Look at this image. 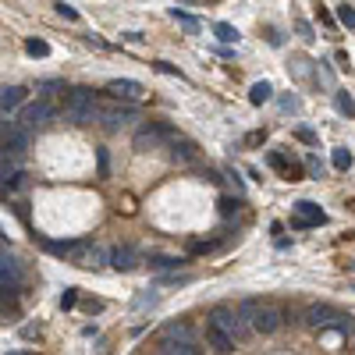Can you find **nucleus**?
Returning a JSON list of instances; mask_svg holds the SVG:
<instances>
[{
    "label": "nucleus",
    "instance_id": "nucleus-1",
    "mask_svg": "<svg viewBox=\"0 0 355 355\" xmlns=\"http://www.w3.org/2000/svg\"><path fill=\"white\" fill-rule=\"evenodd\" d=\"M239 313L249 320V327L259 331V334H274L281 327V309L270 306V302H259V299H245L239 306Z\"/></svg>",
    "mask_w": 355,
    "mask_h": 355
},
{
    "label": "nucleus",
    "instance_id": "nucleus-2",
    "mask_svg": "<svg viewBox=\"0 0 355 355\" xmlns=\"http://www.w3.org/2000/svg\"><path fill=\"white\" fill-rule=\"evenodd\" d=\"M64 117L71 125H89L96 117V100H93V93H89V89H68V96H64Z\"/></svg>",
    "mask_w": 355,
    "mask_h": 355
},
{
    "label": "nucleus",
    "instance_id": "nucleus-3",
    "mask_svg": "<svg viewBox=\"0 0 355 355\" xmlns=\"http://www.w3.org/2000/svg\"><path fill=\"white\" fill-rule=\"evenodd\" d=\"M210 323L214 327H220L227 338H234V341H242L245 334H249V323H245V316L234 309V306H214V313H210Z\"/></svg>",
    "mask_w": 355,
    "mask_h": 355
},
{
    "label": "nucleus",
    "instance_id": "nucleus-4",
    "mask_svg": "<svg viewBox=\"0 0 355 355\" xmlns=\"http://www.w3.org/2000/svg\"><path fill=\"white\" fill-rule=\"evenodd\" d=\"M174 139H178V135H174V128H167V125H146V128L135 132V150L150 153V150H160L164 142H174Z\"/></svg>",
    "mask_w": 355,
    "mask_h": 355
},
{
    "label": "nucleus",
    "instance_id": "nucleus-5",
    "mask_svg": "<svg viewBox=\"0 0 355 355\" xmlns=\"http://www.w3.org/2000/svg\"><path fill=\"white\" fill-rule=\"evenodd\" d=\"M96 117H100L107 128H121V125L135 121V107H128V103H103L96 110Z\"/></svg>",
    "mask_w": 355,
    "mask_h": 355
},
{
    "label": "nucleus",
    "instance_id": "nucleus-6",
    "mask_svg": "<svg viewBox=\"0 0 355 355\" xmlns=\"http://www.w3.org/2000/svg\"><path fill=\"white\" fill-rule=\"evenodd\" d=\"M75 263H78V266H89V270H100V266L110 263V249H100V245H93V242H78Z\"/></svg>",
    "mask_w": 355,
    "mask_h": 355
},
{
    "label": "nucleus",
    "instance_id": "nucleus-7",
    "mask_svg": "<svg viewBox=\"0 0 355 355\" xmlns=\"http://www.w3.org/2000/svg\"><path fill=\"white\" fill-rule=\"evenodd\" d=\"M323 220H327V214H323L316 202H309V199L295 202V217H291V227H320Z\"/></svg>",
    "mask_w": 355,
    "mask_h": 355
},
{
    "label": "nucleus",
    "instance_id": "nucleus-8",
    "mask_svg": "<svg viewBox=\"0 0 355 355\" xmlns=\"http://www.w3.org/2000/svg\"><path fill=\"white\" fill-rule=\"evenodd\" d=\"M338 316H341V309H334V306H327V302H313L309 309H306V323L309 327H334L338 323Z\"/></svg>",
    "mask_w": 355,
    "mask_h": 355
},
{
    "label": "nucleus",
    "instance_id": "nucleus-9",
    "mask_svg": "<svg viewBox=\"0 0 355 355\" xmlns=\"http://www.w3.org/2000/svg\"><path fill=\"white\" fill-rule=\"evenodd\" d=\"M139 263H142V256H139L135 245H117V249H110V266H114V270H135Z\"/></svg>",
    "mask_w": 355,
    "mask_h": 355
},
{
    "label": "nucleus",
    "instance_id": "nucleus-10",
    "mask_svg": "<svg viewBox=\"0 0 355 355\" xmlns=\"http://www.w3.org/2000/svg\"><path fill=\"white\" fill-rule=\"evenodd\" d=\"M53 110H50V103L46 100H36V103H28V107H21V114H18V121L25 125V128H36V125H43L46 117H50Z\"/></svg>",
    "mask_w": 355,
    "mask_h": 355
},
{
    "label": "nucleus",
    "instance_id": "nucleus-11",
    "mask_svg": "<svg viewBox=\"0 0 355 355\" xmlns=\"http://www.w3.org/2000/svg\"><path fill=\"white\" fill-rule=\"evenodd\" d=\"M0 284H4V295L21 284V266H18V259L8 256V252H4V259H0Z\"/></svg>",
    "mask_w": 355,
    "mask_h": 355
},
{
    "label": "nucleus",
    "instance_id": "nucleus-12",
    "mask_svg": "<svg viewBox=\"0 0 355 355\" xmlns=\"http://www.w3.org/2000/svg\"><path fill=\"white\" fill-rule=\"evenodd\" d=\"M107 93H110L114 100H128V103H132V100L142 96V85H139L135 78H114V82L107 85Z\"/></svg>",
    "mask_w": 355,
    "mask_h": 355
},
{
    "label": "nucleus",
    "instance_id": "nucleus-13",
    "mask_svg": "<svg viewBox=\"0 0 355 355\" xmlns=\"http://www.w3.org/2000/svg\"><path fill=\"white\" fill-rule=\"evenodd\" d=\"M206 341H210V348L220 352V355H231V352H234V338H227L220 327H214V323L206 327Z\"/></svg>",
    "mask_w": 355,
    "mask_h": 355
},
{
    "label": "nucleus",
    "instance_id": "nucleus-14",
    "mask_svg": "<svg viewBox=\"0 0 355 355\" xmlns=\"http://www.w3.org/2000/svg\"><path fill=\"white\" fill-rule=\"evenodd\" d=\"M164 338H167V345H192V327L189 323H167L164 327Z\"/></svg>",
    "mask_w": 355,
    "mask_h": 355
},
{
    "label": "nucleus",
    "instance_id": "nucleus-15",
    "mask_svg": "<svg viewBox=\"0 0 355 355\" xmlns=\"http://www.w3.org/2000/svg\"><path fill=\"white\" fill-rule=\"evenodd\" d=\"M21 100H25V89H21V85H4V89H0V107H4V117H8V110H15Z\"/></svg>",
    "mask_w": 355,
    "mask_h": 355
},
{
    "label": "nucleus",
    "instance_id": "nucleus-16",
    "mask_svg": "<svg viewBox=\"0 0 355 355\" xmlns=\"http://www.w3.org/2000/svg\"><path fill=\"white\" fill-rule=\"evenodd\" d=\"M266 164H270L274 171H281L284 178H291V182H299V164H291L288 157H281V153H270V157H266Z\"/></svg>",
    "mask_w": 355,
    "mask_h": 355
},
{
    "label": "nucleus",
    "instance_id": "nucleus-17",
    "mask_svg": "<svg viewBox=\"0 0 355 355\" xmlns=\"http://www.w3.org/2000/svg\"><path fill=\"white\" fill-rule=\"evenodd\" d=\"M274 96V89H270V82H252V89H249V103H266V100H270Z\"/></svg>",
    "mask_w": 355,
    "mask_h": 355
},
{
    "label": "nucleus",
    "instance_id": "nucleus-18",
    "mask_svg": "<svg viewBox=\"0 0 355 355\" xmlns=\"http://www.w3.org/2000/svg\"><path fill=\"white\" fill-rule=\"evenodd\" d=\"M196 153H192V142H185V139H174L171 142V160H182V164H189Z\"/></svg>",
    "mask_w": 355,
    "mask_h": 355
},
{
    "label": "nucleus",
    "instance_id": "nucleus-19",
    "mask_svg": "<svg viewBox=\"0 0 355 355\" xmlns=\"http://www.w3.org/2000/svg\"><path fill=\"white\" fill-rule=\"evenodd\" d=\"M185 259H178V256H150V266L153 270H178Z\"/></svg>",
    "mask_w": 355,
    "mask_h": 355
},
{
    "label": "nucleus",
    "instance_id": "nucleus-20",
    "mask_svg": "<svg viewBox=\"0 0 355 355\" xmlns=\"http://www.w3.org/2000/svg\"><path fill=\"white\" fill-rule=\"evenodd\" d=\"M43 249L53 252V256H68V252L78 249V242H50V239H43Z\"/></svg>",
    "mask_w": 355,
    "mask_h": 355
},
{
    "label": "nucleus",
    "instance_id": "nucleus-21",
    "mask_svg": "<svg viewBox=\"0 0 355 355\" xmlns=\"http://www.w3.org/2000/svg\"><path fill=\"white\" fill-rule=\"evenodd\" d=\"M214 33H217V40H220V43H234V40H239V28H231L227 21H217Z\"/></svg>",
    "mask_w": 355,
    "mask_h": 355
},
{
    "label": "nucleus",
    "instance_id": "nucleus-22",
    "mask_svg": "<svg viewBox=\"0 0 355 355\" xmlns=\"http://www.w3.org/2000/svg\"><path fill=\"white\" fill-rule=\"evenodd\" d=\"M334 103H338V110H341V114H348V117L355 114V100H352L348 93H334Z\"/></svg>",
    "mask_w": 355,
    "mask_h": 355
},
{
    "label": "nucleus",
    "instance_id": "nucleus-23",
    "mask_svg": "<svg viewBox=\"0 0 355 355\" xmlns=\"http://www.w3.org/2000/svg\"><path fill=\"white\" fill-rule=\"evenodd\" d=\"M331 164H334L338 171H348V167H352V153H348V150H334V153H331Z\"/></svg>",
    "mask_w": 355,
    "mask_h": 355
},
{
    "label": "nucleus",
    "instance_id": "nucleus-24",
    "mask_svg": "<svg viewBox=\"0 0 355 355\" xmlns=\"http://www.w3.org/2000/svg\"><path fill=\"white\" fill-rule=\"evenodd\" d=\"M338 21H341L345 28H355V8H348V4H338Z\"/></svg>",
    "mask_w": 355,
    "mask_h": 355
},
{
    "label": "nucleus",
    "instance_id": "nucleus-25",
    "mask_svg": "<svg viewBox=\"0 0 355 355\" xmlns=\"http://www.w3.org/2000/svg\"><path fill=\"white\" fill-rule=\"evenodd\" d=\"M164 355H199L196 345H164Z\"/></svg>",
    "mask_w": 355,
    "mask_h": 355
},
{
    "label": "nucleus",
    "instance_id": "nucleus-26",
    "mask_svg": "<svg viewBox=\"0 0 355 355\" xmlns=\"http://www.w3.org/2000/svg\"><path fill=\"white\" fill-rule=\"evenodd\" d=\"M25 53H33V57H46V53H50V46H46L43 40H28V43H25Z\"/></svg>",
    "mask_w": 355,
    "mask_h": 355
},
{
    "label": "nucleus",
    "instance_id": "nucleus-27",
    "mask_svg": "<svg viewBox=\"0 0 355 355\" xmlns=\"http://www.w3.org/2000/svg\"><path fill=\"white\" fill-rule=\"evenodd\" d=\"M217 206H220V214H224V217H231V214H239V199H231V196H224V199H220Z\"/></svg>",
    "mask_w": 355,
    "mask_h": 355
},
{
    "label": "nucleus",
    "instance_id": "nucleus-28",
    "mask_svg": "<svg viewBox=\"0 0 355 355\" xmlns=\"http://www.w3.org/2000/svg\"><path fill=\"white\" fill-rule=\"evenodd\" d=\"M53 8H57V15H61V18H68V21H75V18H78V11H75L71 4H53Z\"/></svg>",
    "mask_w": 355,
    "mask_h": 355
},
{
    "label": "nucleus",
    "instance_id": "nucleus-29",
    "mask_svg": "<svg viewBox=\"0 0 355 355\" xmlns=\"http://www.w3.org/2000/svg\"><path fill=\"white\" fill-rule=\"evenodd\" d=\"M306 167H309V174H313V178H320V174H323V164H320L316 157H306Z\"/></svg>",
    "mask_w": 355,
    "mask_h": 355
},
{
    "label": "nucleus",
    "instance_id": "nucleus-30",
    "mask_svg": "<svg viewBox=\"0 0 355 355\" xmlns=\"http://www.w3.org/2000/svg\"><path fill=\"white\" fill-rule=\"evenodd\" d=\"M295 135H299L302 142H309V146L316 142V132H313V128H295Z\"/></svg>",
    "mask_w": 355,
    "mask_h": 355
},
{
    "label": "nucleus",
    "instance_id": "nucleus-31",
    "mask_svg": "<svg viewBox=\"0 0 355 355\" xmlns=\"http://www.w3.org/2000/svg\"><path fill=\"white\" fill-rule=\"evenodd\" d=\"M245 142H249V146H259V142H266V132H249Z\"/></svg>",
    "mask_w": 355,
    "mask_h": 355
},
{
    "label": "nucleus",
    "instance_id": "nucleus-32",
    "mask_svg": "<svg viewBox=\"0 0 355 355\" xmlns=\"http://www.w3.org/2000/svg\"><path fill=\"white\" fill-rule=\"evenodd\" d=\"M61 306H64V309H71V306H75V288H68V291L61 295Z\"/></svg>",
    "mask_w": 355,
    "mask_h": 355
},
{
    "label": "nucleus",
    "instance_id": "nucleus-33",
    "mask_svg": "<svg viewBox=\"0 0 355 355\" xmlns=\"http://www.w3.org/2000/svg\"><path fill=\"white\" fill-rule=\"evenodd\" d=\"M164 284H189V274H171L164 277Z\"/></svg>",
    "mask_w": 355,
    "mask_h": 355
},
{
    "label": "nucleus",
    "instance_id": "nucleus-34",
    "mask_svg": "<svg viewBox=\"0 0 355 355\" xmlns=\"http://www.w3.org/2000/svg\"><path fill=\"white\" fill-rule=\"evenodd\" d=\"M157 299H153V295H139V299H135V309H142V306H153Z\"/></svg>",
    "mask_w": 355,
    "mask_h": 355
},
{
    "label": "nucleus",
    "instance_id": "nucleus-35",
    "mask_svg": "<svg viewBox=\"0 0 355 355\" xmlns=\"http://www.w3.org/2000/svg\"><path fill=\"white\" fill-rule=\"evenodd\" d=\"M100 178H107V153L100 150Z\"/></svg>",
    "mask_w": 355,
    "mask_h": 355
},
{
    "label": "nucleus",
    "instance_id": "nucleus-36",
    "mask_svg": "<svg viewBox=\"0 0 355 355\" xmlns=\"http://www.w3.org/2000/svg\"><path fill=\"white\" fill-rule=\"evenodd\" d=\"M8 355H28V352H8Z\"/></svg>",
    "mask_w": 355,
    "mask_h": 355
},
{
    "label": "nucleus",
    "instance_id": "nucleus-37",
    "mask_svg": "<svg viewBox=\"0 0 355 355\" xmlns=\"http://www.w3.org/2000/svg\"><path fill=\"white\" fill-rule=\"evenodd\" d=\"M352 266H355V263H352Z\"/></svg>",
    "mask_w": 355,
    "mask_h": 355
}]
</instances>
